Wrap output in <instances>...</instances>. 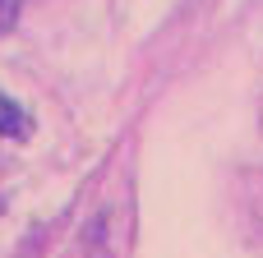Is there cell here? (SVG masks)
I'll use <instances>...</instances> for the list:
<instances>
[{"mask_svg":"<svg viewBox=\"0 0 263 258\" xmlns=\"http://www.w3.org/2000/svg\"><path fill=\"white\" fill-rule=\"evenodd\" d=\"M32 134H37V120H32V111H28L18 97L0 92V138H5V143H28Z\"/></svg>","mask_w":263,"mask_h":258,"instance_id":"obj_1","label":"cell"},{"mask_svg":"<svg viewBox=\"0 0 263 258\" xmlns=\"http://www.w3.org/2000/svg\"><path fill=\"white\" fill-rule=\"evenodd\" d=\"M23 18V0H0V37H9Z\"/></svg>","mask_w":263,"mask_h":258,"instance_id":"obj_2","label":"cell"}]
</instances>
